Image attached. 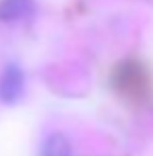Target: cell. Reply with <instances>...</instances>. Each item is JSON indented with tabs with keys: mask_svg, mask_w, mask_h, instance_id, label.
Instances as JSON below:
<instances>
[{
	"mask_svg": "<svg viewBox=\"0 0 153 156\" xmlns=\"http://www.w3.org/2000/svg\"><path fill=\"white\" fill-rule=\"evenodd\" d=\"M23 87H25L23 70L17 63H6L0 74V101L6 105L15 104L23 95Z\"/></svg>",
	"mask_w": 153,
	"mask_h": 156,
	"instance_id": "1",
	"label": "cell"
},
{
	"mask_svg": "<svg viewBox=\"0 0 153 156\" xmlns=\"http://www.w3.org/2000/svg\"><path fill=\"white\" fill-rule=\"evenodd\" d=\"M42 156H74L72 144L67 135L63 133H51L42 146Z\"/></svg>",
	"mask_w": 153,
	"mask_h": 156,
	"instance_id": "3",
	"label": "cell"
},
{
	"mask_svg": "<svg viewBox=\"0 0 153 156\" xmlns=\"http://www.w3.org/2000/svg\"><path fill=\"white\" fill-rule=\"evenodd\" d=\"M34 13V0H0V21H19Z\"/></svg>",
	"mask_w": 153,
	"mask_h": 156,
	"instance_id": "2",
	"label": "cell"
}]
</instances>
